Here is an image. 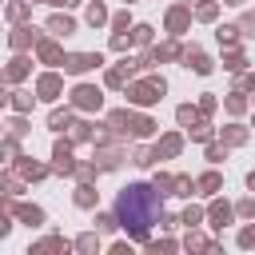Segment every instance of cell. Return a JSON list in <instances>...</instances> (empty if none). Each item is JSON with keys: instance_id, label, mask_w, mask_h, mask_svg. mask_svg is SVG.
Here are the masks:
<instances>
[{"instance_id": "cell-43", "label": "cell", "mask_w": 255, "mask_h": 255, "mask_svg": "<svg viewBox=\"0 0 255 255\" xmlns=\"http://www.w3.org/2000/svg\"><path fill=\"white\" fill-rule=\"evenodd\" d=\"M135 40H131V32H112V52H128Z\"/></svg>"}, {"instance_id": "cell-16", "label": "cell", "mask_w": 255, "mask_h": 255, "mask_svg": "<svg viewBox=\"0 0 255 255\" xmlns=\"http://www.w3.org/2000/svg\"><path fill=\"white\" fill-rule=\"evenodd\" d=\"M44 251H76V239H64V235H48L40 243L28 247V255H44Z\"/></svg>"}, {"instance_id": "cell-41", "label": "cell", "mask_w": 255, "mask_h": 255, "mask_svg": "<svg viewBox=\"0 0 255 255\" xmlns=\"http://www.w3.org/2000/svg\"><path fill=\"white\" fill-rule=\"evenodd\" d=\"M151 32H155L151 24H135V28H131V40H135L139 48H147V44H151Z\"/></svg>"}, {"instance_id": "cell-1", "label": "cell", "mask_w": 255, "mask_h": 255, "mask_svg": "<svg viewBox=\"0 0 255 255\" xmlns=\"http://www.w3.org/2000/svg\"><path fill=\"white\" fill-rule=\"evenodd\" d=\"M159 187L155 183H128L120 195H116V215H120V227L135 239V243H151L147 239V231H151V223H159L163 219V203H159Z\"/></svg>"}, {"instance_id": "cell-5", "label": "cell", "mask_w": 255, "mask_h": 255, "mask_svg": "<svg viewBox=\"0 0 255 255\" xmlns=\"http://www.w3.org/2000/svg\"><path fill=\"white\" fill-rule=\"evenodd\" d=\"M76 155H72V139H56V147H52V171L56 175H76Z\"/></svg>"}, {"instance_id": "cell-24", "label": "cell", "mask_w": 255, "mask_h": 255, "mask_svg": "<svg viewBox=\"0 0 255 255\" xmlns=\"http://www.w3.org/2000/svg\"><path fill=\"white\" fill-rule=\"evenodd\" d=\"M151 52H155V60L163 64V60H183V52H187V48H179V40H163V44H155Z\"/></svg>"}, {"instance_id": "cell-27", "label": "cell", "mask_w": 255, "mask_h": 255, "mask_svg": "<svg viewBox=\"0 0 255 255\" xmlns=\"http://www.w3.org/2000/svg\"><path fill=\"white\" fill-rule=\"evenodd\" d=\"M219 139H223L227 147H239V143H247V128H243V124H227V128L219 131Z\"/></svg>"}, {"instance_id": "cell-23", "label": "cell", "mask_w": 255, "mask_h": 255, "mask_svg": "<svg viewBox=\"0 0 255 255\" xmlns=\"http://www.w3.org/2000/svg\"><path fill=\"white\" fill-rule=\"evenodd\" d=\"M100 124H92V120H80V124H72V143H96V131Z\"/></svg>"}, {"instance_id": "cell-33", "label": "cell", "mask_w": 255, "mask_h": 255, "mask_svg": "<svg viewBox=\"0 0 255 255\" xmlns=\"http://www.w3.org/2000/svg\"><path fill=\"white\" fill-rule=\"evenodd\" d=\"M175 120H179V128H195V124L203 120V112L191 108V104H179V108H175Z\"/></svg>"}, {"instance_id": "cell-25", "label": "cell", "mask_w": 255, "mask_h": 255, "mask_svg": "<svg viewBox=\"0 0 255 255\" xmlns=\"http://www.w3.org/2000/svg\"><path fill=\"white\" fill-rule=\"evenodd\" d=\"M72 112H76L72 104H68V108H52V112H48V128H52V131H64V128H72Z\"/></svg>"}, {"instance_id": "cell-44", "label": "cell", "mask_w": 255, "mask_h": 255, "mask_svg": "<svg viewBox=\"0 0 255 255\" xmlns=\"http://www.w3.org/2000/svg\"><path fill=\"white\" fill-rule=\"evenodd\" d=\"M151 183H155L163 195H171V191H175V175H167V171H155V179H151Z\"/></svg>"}, {"instance_id": "cell-57", "label": "cell", "mask_w": 255, "mask_h": 255, "mask_svg": "<svg viewBox=\"0 0 255 255\" xmlns=\"http://www.w3.org/2000/svg\"><path fill=\"white\" fill-rule=\"evenodd\" d=\"M108 251H112V255H131V243H128V239H120V243H112Z\"/></svg>"}, {"instance_id": "cell-36", "label": "cell", "mask_w": 255, "mask_h": 255, "mask_svg": "<svg viewBox=\"0 0 255 255\" xmlns=\"http://www.w3.org/2000/svg\"><path fill=\"white\" fill-rule=\"evenodd\" d=\"M239 36H243V32H239V24H223V28L215 32V40H219L223 48H235V44H239Z\"/></svg>"}, {"instance_id": "cell-19", "label": "cell", "mask_w": 255, "mask_h": 255, "mask_svg": "<svg viewBox=\"0 0 255 255\" xmlns=\"http://www.w3.org/2000/svg\"><path fill=\"white\" fill-rule=\"evenodd\" d=\"M48 32H52L56 40H64V36L76 32V20H72L68 12H52V16H48Z\"/></svg>"}, {"instance_id": "cell-26", "label": "cell", "mask_w": 255, "mask_h": 255, "mask_svg": "<svg viewBox=\"0 0 255 255\" xmlns=\"http://www.w3.org/2000/svg\"><path fill=\"white\" fill-rule=\"evenodd\" d=\"M100 235H104L100 227H96V231H84V235H76V251H80V255H96V251H100Z\"/></svg>"}, {"instance_id": "cell-9", "label": "cell", "mask_w": 255, "mask_h": 255, "mask_svg": "<svg viewBox=\"0 0 255 255\" xmlns=\"http://www.w3.org/2000/svg\"><path fill=\"white\" fill-rule=\"evenodd\" d=\"M44 36L32 28V24H16L12 28V36H8V44H12V52H28V48H36Z\"/></svg>"}, {"instance_id": "cell-40", "label": "cell", "mask_w": 255, "mask_h": 255, "mask_svg": "<svg viewBox=\"0 0 255 255\" xmlns=\"http://www.w3.org/2000/svg\"><path fill=\"white\" fill-rule=\"evenodd\" d=\"M96 227H100L104 235H112V231L120 227V215H116V211H112V215H108V211H100V215H96Z\"/></svg>"}, {"instance_id": "cell-51", "label": "cell", "mask_w": 255, "mask_h": 255, "mask_svg": "<svg viewBox=\"0 0 255 255\" xmlns=\"http://www.w3.org/2000/svg\"><path fill=\"white\" fill-rule=\"evenodd\" d=\"M239 32L243 36H255V12H243L239 16Z\"/></svg>"}, {"instance_id": "cell-39", "label": "cell", "mask_w": 255, "mask_h": 255, "mask_svg": "<svg viewBox=\"0 0 255 255\" xmlns=\"http://www.w3.org/2000/svg\"><path fill=\"white\" fill-rule=\"evenodd\" d=\"M203 219H207V211H203V207H187V211L179 215V223H183V227H199Z\"/></svg>"}, {"instance_id": "cell-18", "label": "cell", "mask_w": 255, "mask_h": 255, "mask_svg": "<svg viewBox=\"0 0 255 255\" xmlns=\"http://www.w3.org/2000/svg\"><path fill=\"white\" fill-rule=\"evenodd\" d=\"M8 211H16V219L28 227H44V207H36V203H12Z\"/></svg>"}, {"instance_id": "cell-7", "label": "cell", "mask_w": 255, "mask_h": 255, "mask_svg": "<svg viewBox=\"0 0 255 255\" xmlns=\"http://www.w3.org/2000/svg\"><path fill=\"white\" fill-rule=\"evenodd\" d=\"M12 171H16L20 179H28V183H36V179H48V171H52V167H44V163H36L32 155H16V159H12Z\"/></svg>"}, {"instance_id": "cell-58", "label": "cell", "mask_w": 255, "mask_h": 255, "mask_svg": "<svg viewBox=\"0 0 255 255\" xmlns=\"http://www.w3.org/2000/svg\"><path fill=\"white\" fill-rule=\"evenodd\" d=\"M48 4H56V8H72V4H80V0H48Z\"/></svg>"}, {"instance_id": "cell-34", "label": "cell", "mask_w": 255, "mask_h": 255, "mask_svg": "<svg viewBox=\"0 0 255 255\" xmlns=\"http://www.w3.org/2000/svg\"><path fill=\"white\" fill-rule=\"evenodd\" d=\"M155 159H159V151H155V147H143V143H135V147H131V163H135V167H151Z\"/></svg>"}, {"instance_id": "cell-3", "label": "cell", "mask_w": 255, "mask_h": 255, "mask_svg": "<svg viewBox=\"0 0 255 255\" xmlns=\"http://www.w3.org/2000/svg\"><path fill=\"white\" fill-rule=\"evenodd\" d=\"M72 108L76 112H100L104 108V92L96 84H76L72 88Z\"/></svg>"}, {"instance_id": "cell-53", "label": "cell", "mask_w": 255, "mask_h": 255, "mask_svg": "<svg viewBox=\"0 0 255 255\" xmlns=\"http://www.w3.org/2000/svg\"><path fill=\"white\" fill-rule=\"evenodd\" d=\"M235 88H239V92H251V88H255V72H239Z\"/></svg>"}, {"instance_id": "cell-64", "label": "cell", "mask_w": 255, "mask_h": 255, "mask_svg": "<svg viewBox=\"0 0 255 255\" xmlns=\"http://www.w3.org/2000/svg\"><path fill=\"white\" fill-rule=\"evenodd\" d=\"M128 4H131V0H128Z\"/></svg>"}, {"instance_id": "cell-21", "label": "cell", "mask_w": 255, "mask_h": 255, "mask_svg": "<svg viewBox=\"0 0 255 255\" xmlns=\"http://www.w3.org/2000/svg\"><path fill=\"white\" fill-rule=\"evenodd\" d=\"M28 68H32V60H28V56H20V52H16V56H12V60H8V68H4V80H8V84H20V80H24V76H28Z\"/></svg>"}, {"instance_id": "cell-54", "label": "cell", "mask_w": 255, "mask_h": 255, "mask_svg": "<svg viewBox=\"0 0 255 255\" xmlns=\"http://www.w3.org/2000/svg\"><path fill=\"white\" fill-rule=\"evenodd\" d=\"M215 104H219V100H215V96H211V92H207V96H203V100H199V112H203V116H211V112H215Z\"/></svg>"}, {"instance_id": "cell-31", "label": "cell", "mask_w": 255, "mask_h": 255, "mask_svg": "<svg viewBox=\"0 0 255 255\" xmlns=\"http://www.w3.org/2000/svg\"><path fill=\"white\" fill-rule=\"evenodd\" d=\"M243 64H247V60H243V48H239V44H235V48H223V68H227V72H235V76H239V72H243Z\"/></svg>"}, {"instance_id": "cell-49", "label": "cell", "mask_w": 255, "mask_h": 255, "mask_svg": "<svg viewBox=\"0 0 255 255\" xmlns=\"http://www.w3.org/2000/svg\"><path fill=\"white\" fill-rule=\"evenodd\" d=\"M227 159V143H207V163H223Z\"/></svg>"}, {"instance_id": "cell-6", "label": "cell", "mask_w": 255, "mask_h": 255, "mask_svg": "<svg viewBox=\"0 0 255 255\" xmlns=\"http://www.w3.org/2000/svg\"><path fill=\"white\" fill-rule=\"evenodd\" d=\"M36 60H40V64H48V68H64V60H68V56H64V48L56 44V36L48 32V36L36 44Z\"/></svg>"}, {"instance_id": "cell-4", "label": "cell", "mask_w": 255, "mask_h": 255, "mask_svg": "<svg viewBox=\"0 0 255 255\" xmlns=\"http://www.w3.org/2000/svg\"><path fill=\"white\" fill-rule=\"evenodd\" d=\"M100 64H104L100 52H72V56L64 60V72H68V76H88V72H96Z\"/></svg>"}, {"instance_id": "cell-12", "label": "cell", "mask_w": 255, "mask_h": 255, "mask_svg": "<svg viewBox=\"0 0 255 255\" xmlns=\"http://www.w3.org/2000/svg\"><path fill=\"white\" fill-rule=\"evenodd\" d=\"M116 143H120V139H108V143H96V155H92V159H96V163H100L104 171H116V167L124 163V151H120Z\"/></svg>"}, {"instance_id": "cell-20", "label": "cell", "mask_w": 255, "mask_h": 255, "mask_svg": "<svg viewBox=\"0 0 255 255\" xmlns=\"http://www.w3.org/2000/svg\"><path fill=\"white\" fill-rule=\"evenodd\" d=\"M72 199H76V207L92 211V207H96V199H100V191H96V183H92V179H80V183H76V195H72Z\"/></svg>"}, {"instance_id": "cell-56", "label": "cell", "mask_w": 255, "mask_h": 255, "mask_svg": "<svg viewBox=\"0 0 255 255\" xmlns=\"http://www.w3.org/2000/svg\"><path fill=\"white\" fill-rule=\"evenodd\" d=\"M239 247H255V227H243L239 231Z\"/></svg>"}, {"instance_id": "cell-62", "label": "cell", "mask_w": 255, "mask_h": 255, "mask_svg": "<svg viewBox=\"0 0 255 255\" xmlns=\"http://www.w3.org/2000/svg\"><path fill=\"white\" fill-rule=\"evenodd\" d=\"M32 4H36V0H32ZM44 4H48V0H44Z\"/></svg>"}, {"instance_id": "cell-13", "label": "cell", "mask_w": 255, "mask_h": 255, "mask_svg": "<svg viewBox=\"0 0 255 255\" xmlns=\"http://www.w3.org/2000/svg\"><path fill=\"white\" fill-rule=\"evenodd\" d=\"M231 219H235V207H231L227 199H211V207H207V223H211L215 231H223Z\"/></svg>"}, {"instance_id": "cell-42", "label": "cell", "mask_w": 255, "mask_h": 255, "mask_svg": "<svg viewBox=\"0 0 255 255\" xmlns=\"http://www.w3.org/2000/svg\"><path fill=\"white\" fill-rule=\"evenodd\" d=\"M100 171H104V167L92 159V163H80V167H76V179H92V183H96V179H100Z\"/></svg>"}, {"instance_id": "cell-35", "label": "cell", "mask_w": 255, "mask_h": 255, "mask_svg": "<svg viewBox=\"0 0 255 255\" xmlns=\"http://www.w3.org/2000/svg\"><path fill=\"white\" fill-rule=\"evenodd\" d=\"M32 104H36L32 92H8V108L12 112H32Z\"/></svg>"}, {"instance_id": "cell-17", "label": "cell", "mask_w": 255, "mask_h": 255, "mask_svg": "<svg viewBox=\"0 0 255 255\" xmlns=\"http://www.w3.org/2000/svg\"><path fill=\"white\" fill-rule=\"evenodd\" d=\"M155 151H159V159H175V155L183 151V135H179V131L159 135V139H155Z\"/></svg>"}, {"instance_id": "cell-30", "label": "cell", "mask_w": 255, "mask_h": 255, "mask_svg": "<svg viewBox=\"0 0 255 255\" xmlns=\"http://www.w3.org/2000/svg\"><path fill=\"white\" fill-rule=\"evenodd\" d=\"M88 24H92V28H104V24H112V12H108L100 0H92V4H88Z\"/></svg>"}, {"instance_id": "cell-10", "label": "cell", "mask_w": 255, "mask_h": 255, "mask_svg": "<svg viewBox=\"0 0 255 255\" xmlns=\"http://www.w3.org/2000/svg\"><path fill=\"white\" fill-rule=\"evenodd\" d=\"M135 68H139L135 60H120L116 68H108V72H104V84H108V88H128V84H131V76H135Z\"/></svg>"}, {"instance_id": "cell-52", "label": "cell", "mask_w": 255, "mask_h": 255, "mask_svg": "<svg viewBox=\"0 0 255 255\" xmlns=\"http://www.w3.org/2000/svg\"><path fill=\"white\" fill-rule=\"evenodd\" d=\"M151 251H179L183 243H175V239H155V243H147Z\"/></svg>"}, {"instance_id": "cell-14", "label": "cell", "mask_w": 255, "mask_h": 255, "mask_svg": "<svg viewBox=\"0 0 255 255\" xmlns=\"http://www.w3.org/2000/svg\"><path fill=\"white\" fill-rule=\"evenodd\" d=\"M183 64H187V68H191L195 76H207V72L215 68V64H211V56H207L203 48H195V44H191V48L183 52Z\"/></svg>"}, {"instance_id": "cell-50", "label": "cell", "mask_w": 255, "mask_h": 255, "mask_svg": "<svg viewBox=\"0 0 255 255\" xmlns=\"http://www.w3.org/2000/svg\"><path fill=\"white\" fill-rule=\"evenodd\" d=\"M24 183H28V179H20L16 171H12V175H4V195H20V187H24Z\"/></svg>"}, {"instance_id": "cell-28", "label": "cell", "mask_w": 255, "mask_h": 255, "mask_svg": "<svg viewBox=\"0 0 255 255\" xmlns=\"http://www.w3.org/2000/svg\"><path fill=\"white\" fill-rule=\"evenodd\" d=\"M195 187H199V195H215V191L223 187V175H219V171H203V175L195 179Z\"/></svg>"}, {"instance_id": "cell-29", "label": "cell", "mask_w": 255, "mask_h": 255, "mask_svg": "<svg viewBox=\"0 0 255 255\" xmlns=\"http://www.w3.org/2000/svg\"><path fill=\"white\" fill-rule=\"evenodd\" d=\"M4 16H8L12 24H24V20L32 16V4H28V0H12V4L4 8Z\"/></svg>"}, {"instance_id": "cell-11", "label": "cell", "mask_w": 255, "mask_h": 255, "mask_svg": "<svg viewBox=\"0 0 255 255\" xmlns=\"http://www.w3.org/2000/svg\"><path fill=\"white\" fill-rule=\"evenodd\" d=\"M104 128H108L116 139H128V135H131V108H116V112H108Z\"/></svg>"}, {"instance_id": "cell-47", "label": "cell", "mask_w": 255, "mask_h": 255, "mask_svg": "<svg viewBox=\"0 0 255 255\" xmlns=\"http://www.w3.org/2000/svg\"><path fill=\"white\" fill-rule=\"evenodd\" d=\"M131 28H135V24H131L128 12H116V16H112V32H131Z\"/></svg>"}, {"instance_id": "cell-38", "label": "cell", "mask_w": 255, "mask_h": 255, "mask_svg": "<svg viewBox=\"0 0 255 255\" xmlns=\"http://www.w3.org/2000/svg\"><path fill=\"white\" fill-rule=\"evenodd\" d=\"M187 131H191V139H199V143H211V135H215V128L207 124V116H203L195 128H187Z\"/></svg>"}, {"instance_id": "cell-22", "label": "cell", "mask_w": 255, "mask_h": 255, "mask_svg": "<svg viewBox=\"0 0 255 255\" xmlns=\"http://www.w3.org/2000/svg\"><path fill=\"white\" fill-rule=\"evenodd\" d=\"M155 120L151 116H139V112H131V139H147V135H155Z\"/></svg>"}, {"instance_id": "cell-8", "label": "cell", "mask_w": 255, "mask_h": 255, "mask_svg": "<svg viewBox=\"0 0 255 255\" xmlns=\"http://www.w3.org/2000/svg\"><path fill=\"white\" fill-rule=\"evenodd\" d=\"M163 24H167V32H171V36H183V32L191 28V4H175V8H167Z\"/></svg>"}, {"instance_id": "cell-32", "label": "cell", "mask_w": 255, "mask_h": 255, "mask_svg": "<svg viewBox=\"0 0 255 255\" xmlns=\"http://www.w3.org/2000/svg\"><path fill=\"white\" fill-rule=\"evenodd\" d=\"M223 108H227L231 116H243V112H247L251 104H247V96H243V92L235 88V92H227V96H223Z\"/></svg>"}, {"instance_id": "cell-2", "label": "cell", "mask_w": 255, "mask_h": 255, "mask_svg": "<svg viewBox=\"0 0 255 255\" xmlns=\"http://www.w3.org/2000/svg\"><path fill=\"white\" fill-rule=\"evenodd\" d=\"M163 92H167L163 76H143V80H131V84L124 88V96H128L131 108H151V104L163 100Z\"/></svg>"}, {"instance_id": "cell-15", "label": "cell", "mask_w": 255, "mask_h": 255, "mask_svg": "<svg viewBox=\"0 0 255 255\" xmlns=\"http://www.w3.org/2000/svg\"><path fill=\"white\" fill-rule=\"evenodd\" d=\"M36 96H40V100H56V96H64V80H60L56 72H44V76L36 80Z\"/></svg>"}, {"instance_id": "cell-45", "label": "cell", "mask_w": 255, "mask_h": 255, "mask_svg": "<svg viewBox=\"0 0 255 255\" xmlns=\"http://www.w3.org/2000/svg\"><path fill=\"white\" fill-rule=\"evenodd\" d=\"M191 191H199L195 179H191V175H175V191H171V195H191Z\"/></svg>"}, {"instance_id": "cell-37", "label": "cell", "mask_w": 255, "mask_h": 255, "mask_svg": "<svg viewBox=\"0 0 255 255\" xmlns=\"http://www.w3.org/2000/svg\"><path fill=\"white\" fill-rule=\"evenodd\" d=\"M195 16H199L203 24H215V20H219V4H215V0H203V4H195Z\"/></svg>"}, {"instance_id": "cell-63", "label": "cell", "mask_w": 255, "mask_h": 255, "mask_svg": "<svg viewBox=\"0 0 255 255\" xmlns=\"http://www.w3.org/2000/svg\"><path fill=\"white\" fill-rule=\"evenodd\" d=\"M251 124H255V116H251Z\"/></svg>"}, {"instance_id": "cell-60", "label": "cell", "mask_w": 255, "mask_h": 255, "mask_svg": "<svg viewBox=\"0 0 255 255\" xmlns=\"http://www.w3.org/2000/svg\"><path fill=\"white\" fill-rule=\"evenodd\" d=\"M223 4H243V0H223Z\"/></svg>"}, {"instance_id": "cell-55", "label": "cell", "mask_w": 255, "mask_h": 255, "mask_svg": "<svg viewBox=\"0 0 255 255\" xmlns=\"http://www.w3.org/2000/svg\"><path fill=\"white\" fill-rule=\"evenodd\" d=\"M16 139H20V135H12V131H8V139H4V155H8V159H16V151H20V147H16Z\"/></svg>"}, {"instance_id": "cell-48", "label": "cell", "mask_w": 255, "mask_h": 255, "mask_svg": "<svg viewBox=\"0 0 255 255\" xmlns=\"http://www.w3.org/2000/svg\"><path fill=\"white\" fill-rule=\"evenodd\" d=\"M8 131H12V135H28V120H24V112H16V116L8 120Z\"/></svg>"}, {"instance_id": "cell-46", "label": "cell", "mask_w": 255, "mask_h": 255, "mask_svg": "<svg viewBox=\"0 0 255 255\" xmlns=\"http://www.w3.org/2000/svg\"><path fill=\"white\" fill-rule=\"evenodd\" d=\"M235 215H239V219H255V195L239 199V203H235Z\"/></svg>"}, {"instance_id": "cell-59", "label": "cell", "mask_w": 255, "mask_h": 255, "mask_svg": "<svg viewBox=\"0 0 255 255\" xmlns=\"http://www.w3.org/2000/svg\"><path fill=\"white\" fill-rule=\"evenodd\" d=\"M247 187H251V191H255V171H251V175H247Z\"/></svg>"}, {"instance_id": "cell-61", "label": "cell", "mask_w": 255, "mask_h": 255, "mask_svg": "<svg viewBox=\"0 0 255 255\" xmlns=\"http://www.w3.org/2000/svg\"><path fill=\"white\" fill-rule=\"evenodd\" d=\"M187 4H203V0H187Z\"/></svg>"}]
</instances>
